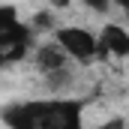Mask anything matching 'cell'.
Instances as JSON below:
<instances>
[{
	"label": "cell",
	"instance_id": "cell-1",
	"mask_svg": "<svg viewBox=\"0 0 129 129\" xmlns=\"http://www.w3.org/2000/svg\"><path fill=\"white\" fill-rule=\"evenodd\" d=\"M3 123L9 129H84V99L51 96V99H27L3 108Z\"/></svg>",
	"mask_w": 129,
	"mask_h": 129
},
{
	"label": "cell",
	"instance_id": "cell-2",
	"mask_svg": "<svg viewBox=\"0 0 129 129\" xmlns=\"http://www.w3.org/2000/svg\"><path fill=\"white\" fill-rule=\"evenodd\" d=\"M33 42V30L18 18L12 6H0V66L18 63L27 57Z\"/></svg>",
	"mask_w": 129,
	"mask_h": 129
},
{
	"label": "cell",
	"instance_id": "cell-3",
	"mask_svg": "<svg viewBox=\"0 0 129 129\" xmlns=\"http://www.w3.org/2000/svg\"><path fill=\"white\" fill-rule=\"evenodd\" d=\"M54 45L69 60H78V63L96 60V36L84 27H54Z\"/></svg>",
	"mask_w": 129,
	"mask_h": 129
},
{
	"label": "cell",
	"instance_id": "cell-4",
	"mask_svg": "<svg viewBox=\"0 0 129 129\" xmlns=\"http://www.w3.org/2000/svg\"><path fill=\"white\" fill-rule=\"evenodd\" d=\"M129 54V33L123 24H105L96 36V57H126Z\"/></svg>",
	"mask_w": 129,
	"mask_h": 129
},
{
	"label": "cell",
	"instance_id": "cell-5",
	"mask_svg": "<svg viewBox=\"0 0 129 129\" xmlns=\"http://www.w3.org/2000/svg\"><path fill=\"white\" fill-rule=\"evenodd\" d=\"M36 66L42 69V75L60 72V69H66V54L57 48V45H54V42L36 45Z\"/></svg>",
	"mask_w": 129,
	"mask_h": 129
},
{
	"label": "cell",
	"instance_id": "cell-6",
	"mask_svg": "<svg viewBox=\"0 0 129 129\" xmlns=\"http://www.w3.org/2000/svg\"><path fill=\"white\" fill-rule=\"evenodd\" d=\"M27 27L33 30V36L42 33V30H51V27H54V15H51V12H36L30 21H27Z\"/></svg>",
	"mask_w": 129,
	"mask_h": 129
},
{
	"label": "cell",
	"instance_id": "cell-7",
	"mask_svg": "<svg viewBox=\"0 0 129 129\" xmlns=\"http://www.w3.org/2000/svg\"><path fill=\"white\" fill-rule=\"evenodd\" d=\"M87 9H93V12H108L111 9V0H81Z\"/></svg>",
	"mask_w": 129,
	"mask_h": 129
},
{
	"label": "cell",
	"instance_id": "cell-8",
	"mask_svg": "<svg viewBox=\"0 0 129 129\" xmlns=\"http://www.w3.org/2000/svg\"><path fill=\"white\" fill-rule=\"evenodd\" d=\"M99 129H126V123H123V117H111V120H105V126Z\"/></svg>",
	"mask_w": 129,
	"mask_h": 129
},
{
	"label": "cell",
	"instance_id": "cell-9",
	"mask_svg": "<svg viewBox=\"0 0 129 129\" xmlns=\"http://www.w3.org/2000/svg\"><path fill=\"white\" fill-rule=\"evenodd\" d=\"M51 3H54L57 9H66V6H69V0H51Z\"/></svg>",
	"mask_w": 129,
	"mask_h": 129
},
{
	"label": "cell",
	"instance_id": "cell-10",
	"mask_svg": "<svg viewBox=\"0 0 129 129\" xmlns=\"http://www.w3.org/2000/svg\"><path fill=\"white\" fill-rule=\"evenodd\" d=\"M117 3H120V6H123V9H126V6H129V0H117Z\"/></svg>",
	"mask_w": 129,
	"mask_h": 129
}]
</instances>
